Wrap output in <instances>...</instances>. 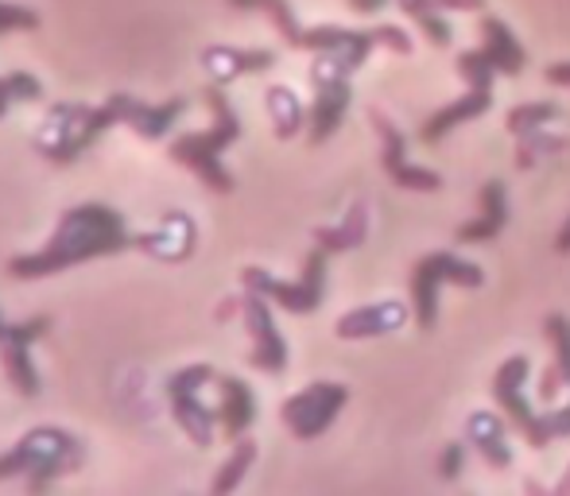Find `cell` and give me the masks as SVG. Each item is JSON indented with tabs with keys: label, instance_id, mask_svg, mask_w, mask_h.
Wrapping results in <instances>:
<instances>
[{
	"label": "cell",
	"instance_id": "6da1fadb",
	"mask_svg": "<svg viewBox=\"0 0 570 496\" xmlns=\"http://www.w3.org/2000/svg\"><path fill=\"white\" fill-rule=\"evenodd\" d=\"M132 241L136 237H128L125 218H120L117 210H109V206H101V202H82L62 214L55 237L39 248V252L12 256L8 271H12L16 279H43L62 268H75V264L98 260V256L125 252Z\"/></svg>",
	"mask_w": 570,
	"mask_h": 496
},
{
	"label": "cell",
	"instance_id": "7a4b0ae2",
	"mask_svg": "<svg viewBox=\"0 0 570 496\" xmlns=\"http://www.w3.org/2000/svg\"><path fill=\"white\" fill-rule=\"evenodd\" d=\"M86 462L82 438H75L62 427H36L20 438L8 454H0V482L20 477L31 493H43L47 485H55L59 477L75 474Z\"/></svg>",
	"mask_w": 570,
	"mask_h": 496
},
{
	"label": "cell",
	"instance_id": "3957f363",
	"mask_svg": "<svg viewBox=\"0 0 570 496\" xmlns=\"http://www.w3.org/2000/svg\"><path fill=\"white\" fill-rule=\"evenodd\" d=\"M206 106H210L214 113V128L210 132H190V136H179V140L171 143V159L183 167H190V171L198 175V179L206 182V187L214 190V195H233V175L222 167V151L229 148V143H237L240 136V121L237 113H233V106L226 101V93H222V86H206L203 90Z\"/></svg>",
	"mask_w": 570,
	"mask_h": 496
},
{
	"label": "cell",
	"instance_id": "277c9868",
	"mask_svg": "<svg viewBox=\"0 0 570 496\" xmlns=\"http://www.w3.org/2000/svg\"><path fill=\"white\" fill-rule=\"evenodd\" d=\"M326 260H331V252L315 245L307 252V260H303V276L295 279V284L276 279L264 268H245L240 271V287L261 291L264 299H272L276 307H284L287 315H315L326 299Z\"/></svg>",
	"mask_w": 570,
	"mask_h": 496
},
{
	"label": "cell",
	"instance_id": "5b68a950",
	"mask_svg": "<svg viewBox=\"0 0 570 496\" xmlns=\"http://www.w3.org/2000/svg\"><path fill=\"white\" fill-rule=\"evenodd\" d=\"M443 284L454 287H481L485 284V271L470 260H458L454 252H428L420 264L412 268V315L420 330H435L439 323V291Z\"/></svg>",
	"mask_w": 570,
	"mask_h": 496
},
{
	"label": "cell",
	"instance_id": "8992f818",
	"mask_svg": "<svg viewBox=\"0 0 570 496\" xmlns=\"http://www.w3.org/2000/svg\"><path fill=\"white\" fill-rule=\"evenodd\" d=\"M218 380V373H214V365H187V369L171 373V380H167V396H171V415L175 423H179L183 430H187V438L195 446H214V427H218V411H210V407L203 404V396L198 391L206 388V384Z\"/></svg>",
	"mask_w": 570,
	"mask_h": 496
},
{
	"label": "cell",
	"instance_id": "52a82bcc",
	"mask_svg": "<svg viewBox=\"0 0 570 496\" xmlns=\"http://www.w3.org/2000/svg\"><path fill=\"white\" fill-rule=\"evenodd\" d=\"M345 404H350V388H345V384L318 380V384H307L303 391H295L292 399H284L279 419H284V427L292 430L299 443H311V438L331 430V423L338 419V411Z\"/></svg>",
	"mask_w": 570,
	"mask_h": 496
},
{
	"label": "cell",
	"instance_id": "ba28073f",
	"mask_svg": "<svg viewBox=\"0 0 570 496\" xmlns=\"http://www.w3.org/2000/svg\"><path fill=\"white\" fill-rule=\"evenodd\" d=\"M528 376H532V361H528L524 354L509 357V361L493 373V399H497V407H504V419L524 435V443L532 446V450H543V446H551V435H548V427H543V411L528 407V399H524Z\"/></svg>",
	"mask_w": 570,
	"mask_h": 496
},
{
	"label": "cell",
	"instance_id": "9c48e42d",
	"mask_svg": "<svg viewBox=\"0 0 570 496\" xmlns=\"http://www.w3.org/2000/svg\"><path fill=\"white\" fill-rule=\"evenodd\" d=\"M368 121H373L376 136H381V167H384V175H389L400 190H415V195H435V190H443V175L431 171V167H415L412 159H407V136L400 132V128L392 125L381 109H373V113H368Z\"/></svg>",
	"mask_w": 570,
	"mask_h": 496
},
{
	"label": "cell",
	"instance_id": "30bf717a",
	"mask_svg": "<svg viewBox=\"0 0 570 496\" xmlns=\"http://www.w3.org/2000/svg\"><path fill=\"white\" fill-rule=\"evenodd\" d=\"M240 318H245V330L253 338V354L248 365L261 373H284L287 369V341L279 334L276 318H272V299H264L261 291L240 295Z\"/></svg>",
	"mask_w": 570,
	"mask_h": 496
},
{
	"label": "cell",
	"instance_id": "8fae6325",
	"mask_svg": "<svg viewBox=\"0 0 570 496\" xmlns=\"http://www.w3.org/2000/svg\"><path fill=\"white\" fill-rule=\"evenodd\" d=\"M407 323V307L400 299H381L368 302V307L345 310L334 326V334L345 341H361V338H381V334H396Z\"/></svg>",
	"mask_w": 570,
	"mask_h": 496
},
{
	"label": "cell",
	"instance_id": "7c38bea8",
	"mask_svg": "<svg viewBox=\"0 0 570 496\" xmlns=\"http://www.w3.org/2000/svg\"><path fill=\"white\" fill-rule=\"evenodd\" d=\"M350 78H334V82H318L315 86V106L307 113V140L311 143H326L334 132L342 128L345 113H350Z\"/></svg>",
	"mask_w": 570,
	"mask_h": 496
},
{
	"label": "cell",
	"instance_id": "4fadbf2b",
	"mask_svg": "<svg viewBox=\"0 0 570 496\" xmlns=\"http://www.w3.org/2000/svg\"><path fill=\"white\" fill-rule=\"evenodd\" d=\"M509 226V190H504L501 179H489L481 187V214L478 221H465L458 226V245H481V241H493V237L504 234Z\"/></svg>",
	"mask_w": 570,
	"mask_h": 496
},
{
	"label": "cell",
	"instance_id": "5bb4252c",
	"mask_svg": "<svg viewBox=\"0 0 570 496\" xmlns=\"http://www.w3.org/2000/svg\"><path fill=\"white\" fill-rule=\"evenodd\" d=\"M489 106H493V90H478V86H470L462 98H454L451 106H443L439 113H431L428 121H423L420 140L423 143H439L443 136H451L458 125H465V121H473V117L489 113Z\"/></svg>",
	"mask_w": 570,
	"mask_h": 496
},
{
	"label": "cell",
	"instance_id": "9a60e30c",
	"mask_svg": "<svg viewBox=\"0 0 570 496\" xmlns=\"http://www.w3.org/2000/svg\"><path fill=\"white\" fill-rule=\"evenodd\" d=\"M203 67L218 86H229L233 78H240V75H261V70L276 67V51H264V47H256V51H237V47H206Z\"/></svg>",
	"mask_w": 570,
	"mask_h": 496
},
{
	"label": "cell",
	"instance_id": "2e32d148",
	"mask_svg": "<svg viewBox=\"0 0 570 496\" xmlns=\"http://www.w3.org/2000/svg\"><path fill=\"white\" fill-rule=\"evenodd\" d=\"M465 435L470 446L489 462L493 469H509L512 466V450H509V427L497 411H473L465 419Z\"/></svg>",
	"mask_w": 570,
	"mask_h": 496
},
{
	"label": "cell",
	"instance_id": "e0dca14e",
	"mask_svg": "<svg viewBox=\"0 0 570 496\" xmlns=\"http://www.w3.org/2000/svg\"><path fill=\"white\" fill-rule=\"evenodd\" d=\"M218 388H222L218 423H222V430H226L229 443H237L256 419V396L240 376H218Z\"/></svg>",
	"mask_w": 570,
	"mask_h": 496
},
{
	"label": "cell",
	"instance_id": "ac0fdd59",
	"mask_svg": "<svg viewBox=\"0 0 570 496\" xmlns=\"http://www.w3.org/2000/svg\"><path fill=\"white\" fill-rule=\"evenodd\" d=\"M136 248L151 252L156 260H187L190 248H195V226H190L187 214H167L164 226L156 234H144L132 241Z\"/></svg>",
	"mask_w": 570,
	"mask_h": 496
},
{
	"label": "cell",
	"instance_id": "d6986e66",
	"mask_svg": "<svg viewBox=\"0 0 570 496\" xmlns=\"http://www.w3.org/2000/svg\"><path fill=\"white\" fill-rule=\"evenodd\" d=\"M481 51L489 54V62L497 67V75H509L517 78L520 70H524L528 54L524 47L517 43V36H512V28L504 20H497V16H481Z\"/></svg>",
	"mask_w": 570,
	"mask_h": 496
},
{
	"label": "cell",
	"instance_id": "ffe728a7",
	"mask_svg": "<svg viewBox=\"0 0 570 496\" xmlns=\"http://www.w3.org/2000/svg\"><path fill=\"white\" fill-rule=\"evenodd\" d=\"M311 237H315V245L326 248L331 256L350 252V248H361V245H365V237H368V210L357 202L342 218V226H315V229H311Z\"/></svg>",
	"mask_w": 570,
	"mask_h": 496
},
{
	"label": "cell",
	"instance_id": "44dd1931",
	"mask_svg": "<svg viewBox=\"0 0 570 496\" xmlns=\"http://www.w3.org/2000/svg\"><path fill=\"white\" fill-rule=\"evenodd\" d=\"M183 113H187V98H171V101H164V106L140 101V109H136V117L128 121V128H132L136 136H144V140H159V136L171 132Z\"/></svg>",
	"mask_w": 570,
	"mask_h": 496
},
{
	"label": "cell",
	"instance_id": "7402d4cb",
	"mask_svg": "<svg viewBox=\"0 0 570 496\" xmlns=\"http://www.w3.org/2000/svg\"><path fill=\"white\" fill-rule=\"evenodd\" d=\"M264 98H268L272 128H276L279 140H292V136H299L303 128H307V113H303V101L295 98V90H287V86H272Z\"/></svg>",
	"mask_w": 570,
	"mask_h": 496
},
{
	"label": "cell",
	"instance_id": "603a6c76",
	"mask_svg": "<svg viewBox=\"0 0 570 496\" xmlns=\"http://www.w3.org/2000/svg\"><path fill=\"white\" fill-rule=\"evenodd\" d=\"M226 4H233L237 12H264L272 23H276V31L284 36V43L295 47V51H303V31L307 28H299V20H295V12H292L287 0H226Z\"/></svg>",
	"mask_w": 570,
	"mask_h": 496
},
{
	"label": "cell",
	"instance_id": "cb8c5ba5",
	"mask_svg": "<svg viewBox=\"0 0 570 496\" xmlns=\"http://www.w3.org/2000/svg\"><path fill=\"white\" fill-rule=\"evenodd\" d=\"M396 4L404 16H412V23L428 36L431 47H451L454 31H451V23L443 20V8H439L435 0H396Z\"/></svg>",
	"mask_w": 570,
	"mask_h": 496
},
{
	"label": "cell",
	"instance_id": "d4e9b609",
	"mask_svg": "<svg viewBox=\"0 0 570 496\" xmlns=\"http://www.w3.org/2000/svg\"><path fill=\"white\" fill-rule=\"evenodd\" d=\"M559 117H563V106H559V101H524V106H517V109L504 113V128L520 140V136L540 132V128L556 125Z\"/></svg>",
	"mask_w": 570,
	"mask_h": 496
},
{
	"label": "cell",
	"instance_id": "484cf974",
	"mask_svg": "<svg viewBox=\"0 0 570 496\" xmlns=\"http://www.w3.org/2000/svg\"><path fill=\"white\" fill-rule=\"evenodd\" d=\"M253 462H256V443H253V438L240 435L237 443H233V454L226 458V466L218 469V477H214L210 489L214 493H233L240 482H245V474L253 469Z\"/></svg>",
	"mask_w": 570,
	"mask_h": 496
},
{
	"label": "cell",
	"instance_id": "4316f807",
	"mask_svg": "<svg viewBox=\"0 0 570 496\" xmlns=\"http://www.w3.org/2000/svg\"><path fill=\"white\" fill-rule=\"evenodd\" d=\"M563 148H567V136H551L548 128L528 132V136H520V143H517V167L520 171H528V167H535L540 159L559 156Z\"/></svg>",
	"mask_w": 570,
	"mask_h": 496
},
{
	"label": "cell",
	"instance_id": "83f0119b",
	"mask_svg": "<svg viewBox=\"0 0 570 496\" xmlns=\"http://www.w3.org/2000/svg\"><path fill=\"white\" fill-rule=\"evenodd\" d=\"M543 334H548V341H551V365H556L570 388V318L551 310V315L543 318Z\"/></svg>",
	"mask_w": 570,
	"mask_h": 496
},
{
	"label": "cell",
	"instance_id": "f1b7e54d",
	"mask_svg": "<svg viewBox=\"0 0 570 496\" xmlns=\"http://www.w3.org/2000/svg\"><path fill=\"white\" fill-rule=\"evenodd\" d=\"M458 75H462L465 86H478V90H493V78H497V67L489 62V54L481 51H462L458 54Z\"/></svg>",
	"mask_w": 570,
	"mask_h": 496
},
{
	"label": "cell",
	"instance_id": "f546056e",
	"mask_svg": "<svg viewBox=\"0 0 570 496\" xmlns=\"http://www.w3.org/2000/svg\"><path fill=\"white\" fill-rule=\"evenodd\" d=\"M16 28H23V31L39 28V16L23 4H4V0H0V36H4V31H16Z\"/></svg>",
	"mask_w": 570,
	"mask_h": 496
},
{
	"label": "cell",
	"instance_id": "4dcf8cb0",
	"mask_svg": "<svg viewBox=\"0 0 570 496\" xmlns=\"http://www.w3.org/2000/svg\"><path fill=\"white\" fill-rule=\"evenodd\" d=\"M8 78V90H12V101H39L43 98V86H39L36 75H28V70H12Z\"/></svg>",
	"mask_w": 570,
	"mask_h": 496
},
{
	"label": "cell",
	"instance_id": "1f68e13d",
	"mask_svg": "<svg viewBox=\"0 0 570 496\" xmlns=\"http://www.w3.org/2000/svg\"><path fill=\"white\" fill-rule=\"evenodd\" d=\"M373 36L376 47H389L392 54H412V36L404 28H396V23H381V28H373Z\"/></svg>",
	"mask_w": 570,
	"mask_h": 496
},
{
	"label": "cell",
	"instance_id": "d6a6232c",
	"mask_svg": "<svg viewBox=\"0 0 570 496\" xmlns=\"http://www.w3.org/2000/svg\"><path fill=\"white\" fill-rule=\"evenodd\" d=\"M462 469H465V446L462 443L443 446V454H439V477H443V482H458Z\"/></svg>",
	"mask_w": 570,
	"mask_h": 496
},
{
	"label": "cell",
	"instance_id": "836d02e7",
	"mask_svg": "<svg viewBox=\"0 0 570 496\" xmlns=\"http://www.w3.org/2000/svg\"><path fill=\"white\" fill-rule=\"evenodd\" d=\"M543 427H548L551 443H556V438H570V404H567V407H551V411H543Z\"/></svg>",
	"mask_w": 570,
	"mask_h": 496
},
{
	"label": "cell",
	"instance_id": "e575fe53",
	"mask_svg": "<svg viewBox=\"0 0 570 496\" xmlns=\"http://www.w3.org/2000/svg\"><path fill=\"white\" fill-rule=\"evenodd\" d=\"M563 388H567V380L559 376L556 365H548V369H543V376H540V388H535V391H540V399H543V404H556L559 391H563Z\"/></svg>",
	"mask_w": 570,
	"mask_h": 496
},
{
	"label": "cell",
	"instance_id": "d590c367",
	"mask_svg": "<svg viewBox=\"0 0 570 496\" xmlns=\"http://www.w3.org/2000/svg\"><path fill=\"white\" fill-rule=\"evenodd\" d=\"M443 12H481L485 8V0H435Z\"/></svg>",
	"mask_w": 570,
	"mask_h": 496
},
{
	"label": "cell",
	"instance_id": "8d00e7d4",
	"mask_svg": "<svg viewBox=\"0 0 570 496\" xmlns=\"http://www.w3.org/2000/svg\"><path fill=\"white\" fill-rule=\"evenodd\" d=\"M543 78H548L551 86H567L570 90V62H551V67L543 70Z\"/></svg>",
	"mask_w": 570,
	"mask_h": 496
},
{
	"label": "cell",
	"instance_id": "74e56055",
	"mask_svg": "<svg viewBox=\"0 0 570 496\" xmlns=\"http://www.w3.org/2000/svg\"><path fill=\"white\" fill-rule=\"evenodd\" d=\"M345 4H350L353 12H361V16H373V12H381L389 0H345Z\"/></svg>",
	"mask_w": 570,
	"mask_h": 496
},
{
	"label": "cell",
	"instance_id": "f35d334b",
	"mask_svg": "<svg viewBox=\"0 0 570 496\" xmlns=\"http://www.w3.org/2000/svg\"><path fill=\"white\" fill-rule=\"evenodd\" d=\"M556 252H559V256H567V252H570V221H567L563 229H559V237H556Z\"/></svg>",
	"mask_w": 570,
	"mask_h": 496
},
{
	"label": "cell",
	"instance_id": "ab89813d",
	"mask_svg": "<svg viewBox=\"0 0 570 496\" xmlns=\"http://www.w3.org/2000/svg\"><path fill=\"white\" fill-rule=\"evenodd\" d=\"M8 106H12V90H8V78H0V117H4Z\"/></svg>",
	"mask_w": 570,
	"mask_h": 496
},
{
	"label": "cell",
	"instance_id": "60d3db41",
	"mask_svg": "<svg viewBox=\"0 0 570 496\" xmlns=\"http://www.w3.org/2000/svg\"><path fill=\"white\" fill-rule=\"evenodd\" d=\"M556 493H563V496L570 493V469H567V474H563V482L556 485Z\"/></svg>",
	"mask_w": 570,
	"mask_h": 496
},
{
	"label": "cell",
	"instance_id": "b9f144b4",
	"mask_svg": "<svg viewBox=\"0 0 570 496\" xmlns=\"http://www.w3.org/2000/svg\"><path fill=\"white\" fill-rule=\"evenodd\" d=\"M4 330H8V323H4V315H0V338H4Z\"/></svg>",
	"mask_w": 570,
	"mask_h": 496
}]
</instances>
